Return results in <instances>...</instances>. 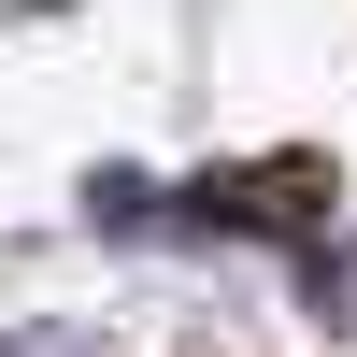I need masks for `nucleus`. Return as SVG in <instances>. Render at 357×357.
<instances>
[]
</instances>
